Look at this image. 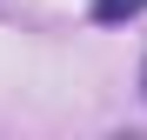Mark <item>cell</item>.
I'll return each instance as SVG.
<instances>
[{
  "mask_svg": "<svg viewBox=\"0 0 147 140\" xmlns=\"http://www.w3.org/2000/svg\"><path fill=\"white\" fill-rule=\"evenodd\" d=\"M134 13H147V0H94V20H134Z\"/></svg>",
  "mask_w": 147,
  "mask_h": 140,
  "instance_id": "6da1fadb",
  "label": "cell"
},
{
  "mask_svg": "<svg viewBox=\"0 0 147 140\" xmlns=\"http://www.w3.org/2000/svg\"><path fill=\"white\" fill-rule=\"evenodd\" d=\"M140 93H147V67H140Z\"/></svg>",
  "mask_w": 147,
  "mask_h": 140,
  "instance_id": "7a4b0ae2",
  "label": "cell"
}]
</instances>
